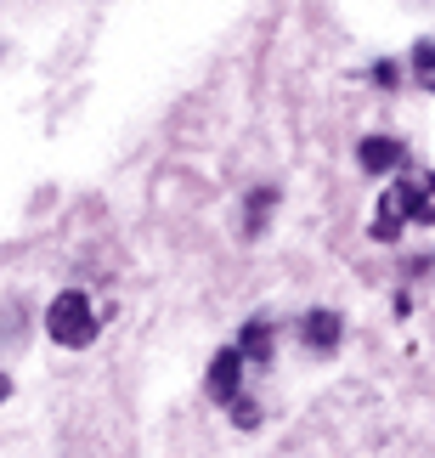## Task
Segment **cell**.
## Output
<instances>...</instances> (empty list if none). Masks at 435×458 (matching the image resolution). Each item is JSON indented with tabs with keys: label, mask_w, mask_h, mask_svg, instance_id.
<instances>
[{
	"label": "cell",
	"mask_w": 435,
	"mask_h": 458,
	"mask_svg": "<svg viewBox=\"0 0 435 458\" xmlns=\"http://www.w3.org/2000/svg\"><path fill=\"white\" fill-rule=\"evenodd\" d=\"M407 221H435V175H402L390 182V192L379 199V216H373V238H396Z\"/></svg>",
	"instance_id": "cell-1"
},
{
	"label": "cell",
	"mask_w": 435,
	"mask_h": 458,
	"mask_svg": "<svg viewBox=\"0 0 435 458\" xmlns=\"http://www.w3.org/2000/svg\"><path fill=\"white\" fill-rule=\"evenodd\" d=\"M46 334H51L57 345H68V351L91 345V340H96V311H91V301H85L79 289H63L57 301L46 306Z\"/></svg>",
	"instance_id": "cell-2"
},
{
	"label": "cell",
	"mask_w": 435,
	"mask_h": 458,
	"mask_svg": "<svg viewBox=\"0 0 435 458\" xmlns=\"http://www.w3.org/2000/svg\"><path fill=\"white\" fill-rule=\"evenodd\" d=\"M210 396L215 402H226V408H238V391H243V351L238 345H226V351H215L210 357Z\"/></svg>",
	"instance_id": "cell-3"
},
{
	"label": "cell",
	"mask_w": 435,
	"mask_h": 458,
	"mask_svg": "<svg viewBox=\"0 0 435 458\" xmlns=\"http://www.w3.org/2000/svg\"><path fill=\"white\" fill-rule=\"evenodd\" d=\"M356 158H362V170H402V148H396L390 136H368Z\"/></svg>",
	"instance_id": "cell-4"
},
{
	"label": "cell",
	"mask_w": 435,
	"mask_h": 458,
	"mask_svg": "<svg viewBox=\"0 0 435 458\" xmlns=\"http://www.w3.org/2000/svg\"><path fill=\"white\" fill-rule=\"evenodd\" d=\"M243 362H272V323H266V317H255V323L249 328H243Z\"/></svg>",
	"instance_id": "cell-5"
},
{
	"label": "cell",
	"mask_w": 435,
	"mask_h": 458,
	"mask_svg": "<svg viewBox=\"0 0 435 458\" xmlns=\"http://www.w3.org/2000/svg\"><path fill=\"white\" fill-rule=\"evenodd\" d=\"M305 345L334 351V345H339V317H334V311H311V317H305Z\"/></svg>",
	"instance_id": "cell-6"
},
{
	"label": "cell",
	"mask_w": 435,
	"mask_h": 458,
	"mask_svg": "<svg viewBox=\"0 0 435 458\" xmlns=\"http://www.w3.org/2000/svg\"><path fill=\"white\" fill-rule=\"evenodd\" d=\"M413 74H419L424 91H435V40H419V51H413Z\"/></svg>",
	"instance_id": "cell-7"
},
{
	"label": "cell",
	"mask_w": 435,
	"mask_h": 458,
	"mask_svg": "<svg viewBox=\"0 0 435 458\" xmlns=\"http://www.w3.org/2000/svg\"><path fill=\"white\" fill-rule=\"evenodd\" d=\"M6 396H12V379H6V374H0V402H6Z\"/></svg>",
	"instance_id": "cell-8"
}]
</instances>
